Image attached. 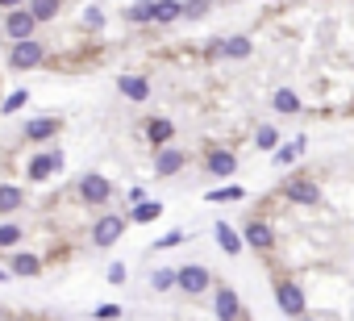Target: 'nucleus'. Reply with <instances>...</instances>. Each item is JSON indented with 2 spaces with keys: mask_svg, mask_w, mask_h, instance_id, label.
I'll list each match as a JSON object with an SVG mask.
<instances>
[{
  "mask_svg": "<svg viewBox=\"0 0 354 321\" xmlns=\"http://www.w3.org/2000/svg\"><path fill=\"white\" fill-rule=\"evenodd\" d=\"M271 109H275V113H288V117H292V113H300V109H305V104H300V96H296L292 88H279V92L271 96Z\"/></svg>",
  "mask_w": 354,
  "mask_h": 321,
  "instance_id": "nucleus-17",
  "label": "nucleus"
},
{
  "mask_svg": "<svg viewBox=\"0 0 354 321\" xmlns=\"http://www.w3.org/2000/svg\"><path fill=\"white\" fill-rule=\"evenodd\" d=\"M117 88H121V96H129V100H138V104H142V100H150V84H146L142 75H121V80H117Z\"/></svg>",
  "mask_w": 354,
  "mask_h": 321,
  "instance_id": "nucleus-16",
  "label": "nucleus"
},
{
  "mask_svg": "<svg viewBox=\"0 0 354 321\" xmlns=\"http://www.w3.org/2000/svg\"><path fill=\"white\" fill-rule=\"evenodd\" d=\"M213 313H217V321H242V300H238V292H233L229 284L217 288V305H213Z\"/></svg>",
  "mask_w": 354,
  "mask_h": 321,
  "instance_id": "nucleus-9",
  "label": "nucleus"
},
{
  "mask_svg": "<svg viewBox=\"0 0 354 321\" xmlns=\"http://www.w3.org/2000/svg\"><path fill=\"white\" fill-rule=\"evenodd\" d=\"M34 29H38V21L29 17V9H25V5L5 13V34H9L13 42H21V38H34Z\"/></svg>",
  "mask_w": 354,
  "mask_h": 321,
  "instance_id": "nucleus-7",
  "label": "nucleus"
},
{
  "mask_svg": "<svg viewBox=\"0 0 354 321\" xmlns=\"http://www.w3.org/2000/svg\"><path fill=\"white\" fill-rule=\"evenodd\" d=\"M305 146H309V142H305V138H296V142H292V146H275V163H292V158H296V154H300V150H305Z\"/></svg>",
  "mask_w": 354,
  "mask_h": 321,
  "instance_id": "nucleus-26",
  "label": "nucleus"
},
{
  "mask_svg": "<svg viewBox=\"0 0 354 321\" xmlns=\"http://www.w3.org/2000/svg\"><path fill=\"white\" fill-rule=\"evenodd\" d=\"M205 167H209L217 180H225V176H233V171H238V158H233V150H213Z\"/></svg>",
  "mask_w": 354,
  "mask_h": 321,
  "instance_id": "nucleus-14",
  "label": "nucleus"
},
{
  "mask_svg": "<svg viewBox=\"0 0 354 321\" xmlns=\"http://www.w3.org/2000/svg\"><path fill=\"white\" fill-rule=\"evenodd\" d=\"M179 242H184V230H171V234H163L155 246H159V250H171V246H179Z\"/></svg>",
  "mask_w": 354,
  "mask_h": 321,
  "instance_id": "nucleus-34",
  "label": "nucleus"
},
{
  "mask_svg": "<svg viewBox=\"0 0 354 321\" xmlns=\"http://www.w3.org/2000/svg\"><path fill=\"white\" fill-rule=\"evenodd\" d=\"M25 234H21V226H0V250H9V246H17Z\"/></svg>",
  "mask_w": 354,
  "mask_h": 321,
  "instance_id": "nucleus-27",
  "label": "nucleus"
},
{
  "mask_svg": "<svg viewBox=\"0 0 354 321\" xmlns=\"http://www.w3.org/2000/svg\"><path fill=\"white\" fill-rule=\"evenodd\" d=\"M150 21H159V25L179 21V0H150Z\"/></svg>",
  "mask_w": 354,
  "mask_h": 321,
  "instance_id": "nucleus-15",
  "label": "nucleus"
},
{
  "mask_svg": "<svg viewBox=\"0 0 354 321\" xmlns=\"http://www.w3.org/2000/svg\"><path fill=\"white\" fill-rule=\"evenodd\" d=\"M21 104H29V92H25V88H21V92H13V96H9L5 104H0V113L9 117V113H17V109H21Z\"/></svg>",
  "mask_w": 354,
  "mask_h": 321,
  "instance_id": "nucleus-29",
  "label": "nucleus"
},
{
  "mask_svg": "<svg viewBox=\"0 0 354 321\" xmlns=\"http://www.w3.org/2000/svg\"><path fill=\"white\" fill-rule=\"evenodd\" d=\"M63 171V154L59 150H46V154H38L34 163H29V180H50V176H59Z\"/></svg>",
  "mask_w": 354,
  "mask_h": 321,
  "instance_id": "nucleus-10",
  "label": "nucleus"
},
{
  "mask_svg": "<svg viewBox=\"0 0 354 321\" xmlns=\"http://www.w3.org/2000/svg\"><path fill=\"white\" fill-rule=\"evenodd\" d=\"M213 234H217V242H221V250H225V254H242V238H238V230H229L225 222H217V230H213Z\"/></svg>",
  "mask_w": 354,
  "mask_h": 321,
  "instance_id": "nucleus-22",
  "label": "nucleus"
},
{
  "mask_svg": "<svg viewBox=\"0 0 354 321\" xmlns=\"http://www.w3.org/2000/svg\"><path fill=\"white\" fill-rule=\"evenodd\" d=\"M171 138H175V126H171L167 117H150V121H146V142H150V146H167Z\"/></svg>",
  "mask_w": 354,
  "mask_h": 321,
  "instance_id": "nucleus-13",
  "label": "nucleus"
},
{
  "mask_svg": "<svg viewBox=\"0 0 354 321\" xmlns=\"http://www.w3.org/2000/svg\"><path fill=\"white\" fill-rule=\"evenodd\" d=\"M250 50H255V42L242 38V34H233V38H225V42H221V55H229V59H246Z\"/></svg>",
  "mask_w": 354,
  "mask_h": 321,
  "instance_id": "nucleus-19",
  "label": "nucleus"
},
{
  "mask_svg": "<svg viewBox=\"0 0 354 321\" xmlns=\"http://www.w3.org/2000/svg\"><path fill=\"white\" fill-rule=\"evenodd\" d=\"M209 9H213V0H179V17H188V21L209 17Z\"/></svg>",
  "mask_w": 354,
  "mask_h": 321,
  "instance_id": "nucleus-23",
  "label": "nucleus"
},
{
  "mask_svg": "<svg viewBox=\"0 0 354 321\" xmlns=\"http://www.w3.org/2000/svg\"><path fill=\"white\" fill-rule=\"evenodd\" d=\"M5 280H9V272H5V267H0V284H5Z\"/></svg>",
  "mask_w": 354,
  "mask_h": 321,
  "instance_id": "nucleus-37",
  "label": "nucleus"
},
{
  "mask_svg": "<svg viewBox=\"0 0 354 321\" xmlns=\"http://www.w3.org/2000/svg\"><path fill=\"white\" fill-rule=\"evenodd\" d=\"M150 288H155V292L175 288V267H159V272H150Z\"/></svg>",
  "mask_w": 354,
  "mask_h": 321,
  "instance_id": "nucleus-25",
  "label": "nucleus"
},
{
  "mask_svg": "<svg viewBox=\"0 0 354 321\" xmlns=\"http://www.w3.org/2000/svg\"><path fill=\"white\" fill-rule=\"evenodd\" d=\"M21 5H25V0H0V9H5V13L9 9H21Z\"/></svg>",
  "mask_w": 354,
  "mask_h": 321,
  "instance_id": "nucleus-36",
  "label": "nucleus"
},
{
  "mask_svg": "<svg viewBox=\"0 0 354 321\" xmlns=\"http://www.w3.org/2000/svg\"><path fill=\"white\" fill-rule=\"evenodd\" d=\"M242 196H246L242 188H217V192H209V200H213V204H221V200H242Z\"/></svg>",
  "mask_w": 354,
  "mask_h": 321,
  "instance_id": "nucleus-31",
  "label": "nucleus"
},
{
  "mask_svg": "<svg viewBox=\"0 0 354 321\" xmlns=\"http://www.w3.org/2000/svg\"><path fill=\"white\" fill-rule=\"evenodd\" d=\"M92 317H96V321H117V317H121V305H100Z\"/></svg>",
  "mask_w": 354,
  "mask_h": 321,
  "instance_id": "nucleus-33",
  "label": "nucleus"
},
{
  "mask_svg": "<svg viewBox=\"0 0 354 321\" xmlns=\"http://www.w3.org/2000/svg\"><path fill=\"white\" fill-rule=\"evenodd\" d=\"M296 321H317V317H296Z\"/></svg>",
  "mask_w": 354,
  "mask_h": 321,
  "instance_id": "nucleus-38",
  "label": "nucleus"
},
{
  "mask_svg": "<svg viewBox=\"0 0 354 321\" xmlns=\"http://www.w3.org/2000/svg\"><path fill=\"white\" fill-rule=\"evenodd\" d=\"M84 25H88V29H105V13H100L96 5H88V9H84Z\"/></svg>",
  "mask_w": 354,
  "mask_h": 321,
  "instance_id": "nucleus-30",
  "label": "nucleus"
},
{
  "mask_svg": "<svg viewBox=\"0 0 354 321\" xmlns=\"http://www.w3.org/2000/svg\"><path fill=\"white\" fill-rule=\"evenodd\" d=\"M175 288H184L188 296H200V292H209V288H213V272H209V267H200V263H192V267H175Z\"/></svg>",
  "mask_w": 354,
  "mask_h": 321,
  "instance_id": "nucleus-1",
  "label": "nucleus"
},
{
  "mask_svg": "<svg viewBox=\"0 0 354 321\" xmlns=\"http://www.w3.org/2000/svg\"><path fill=\"white\" fill-rule=\"evenodd\" d=\"M59 130H63V117H34L25 126V138L29 142H46V138H55Z\"/></svg>",
  "mask_w": 354,
  "mask_h": 321,
  "instance_id": "nucleus-12",
  "label": "nucleus"
},
{
  "mask_svg": "<svg viewBox=\"0 0 354 321\" xmlns=\"http://www.w3.org/2000/svg\"><path fill=\"white\" fill-rule=\"evenodd\" d=\"M184 163H188V154H184V150H175V146H159V158H155V176H175Z\"/></svg>",
  "mask_w": 354,
  "mask_h": 321,
  "instance_id": "nucleus-11",
  "label": "nucleus"
},
{
  "mask_svg": "<svg viewBox=\"0 0 354 321\" xmlns=\"http://www.w3.org/2000/svg\"><path fill=\"white\" fill-rule=\"evenodd\" d=\"M9 272H13V276H38V272H42V259H38V254H17Z\"/></svg>",
  "mask_w": 354,
  "mask_h": 321,
  "instance_id": "nucleus-24",
  "label": "nucleus"
},
{
  "mask_svg": "<svg viewBox=\"0 0 354 321\" xmlns=\"http://www.w3.org/2000/svg\"><path fill=\"white\" fill-rule=\"evenodd\" d=\"M46 59V46L38 42V38H21V42H13V50H9V63L17 67V71H29V67H38Z\"/></svg>",
  "mask_w": 354,
  "mask_h": 321,
  "instance_id": "nucleus-3",
  "label": "nucleus"
},
{
  "mask_svg": "<svg viewBox=\"0 0 354 321\" xmlns=\"http://www.w3.org/2000/svg\"><path fill=\"white\" fill-rule=\"evenodd\" d=\"M125 276H129L125 263H113V267H109V284H125Z\"/></svg>",
  "mask_w": 354,
  "mask_h": 321,
  "instance_id": "nucleus-35",
  "label": "nucleus"
},
{
  "mask_svg": "<svg viewBox=\"0 0 354 321\" xmlns=\"http://www.w3.org/2000/svg\"><path fill=\"white\" fill-rule=\"evenodd\" d=\"M155 217H163V204H159V200H138V209L129 213L125 222H138V226H146V222H155Z\"/></svg>",
  "mask_w": 354,
  "mask_h": 321,
  "instance_id": "nucleus-18",
  "label": "nucleus"
},
{
  "mask_svg": "<svg viewBox=\"0 0 354 321\" xmlns=\"http://www.w3.org/2000/svg\"><path fill=\"white\" fill-rule=\"evenodd\" d=\"M259 146H263V150H275V146H279V134H275L271 126H263V130H259Z\"/></svg>",
  "mask_w": 354,
  "mask_h": 321,
  "instance_id": "nucleus-32",
  "label": "nucleus"
},
{
  "mask_svg": "<svg viewBox=\"0 0 354 321\" xmlns=\"http://www.w3.org/2000/svg\"><path fill=\"white\" fill-rule=\"evenodd\" d=\"M283 196L292 200V204H321V188L313 184V180H305V176H292L288 184H283Z\"/></svg>",
  "mask_w": 354,
  "mask_h": 321,
  "instance_id": "nucleus-6",
  "label": "nucleus"
},
{
  "mask_svg": "<svg viewBox=\"0 0 354 321\" xmlns=\"http://www.w3.org/2000/svg\"><path fill=\"white\" fill-rule=\"evenodd\" d=\"M25 204V192L13 188V184H0V213H17Z\"/></svg>",
  "mask_w": 354,
  "mask_h": 321,
  "instance_id": "nucleus-20",
  "label": "nucleus"
},
{
  "mask_svg": "<svg viewBox=\"0 0 354 321\" xmlns=\"http://www.w3.org/2000/svg\"><path fill=\"white\" fill-rule=\"evenodd\" d=\"M125 17H129L134 25H142V21H150V0H138V5H129V9H125Z\"/></svg>",
  "mask_w": 354,
  "mask_h": 321,
  "instance_id": "nucleus-28",
  "label": "nucleus"
},
{
  "mask_svg": "<svg viewBox=\"0 0 354 321\" xmlns=\"http://www.w3.org/2000/svg\"><path fill=\"white\" fill-rule=\"evenodd\" d=\"M238 238H242V246H255V250H271V246H275L271 226H267V222H255V217L246 222V230H242Z\"/></svg>",
  "mask_w": 354,
  "mask_h": 321,
  "instance_id": "nucleus-8",
  "label": "nucleus"
},
{
  "mask_svg": "<svg viewBox=\"0 0 354 321\" xmlns=\"http://www.w3.org/2000/svg\"><path fill=\"white\" fill-rule=\"evenodd\" d=\"M125 230H129V222L121 217V213H105V217H100V222L92 226V242H96L100 250H109V246H113Z\"/></svg>",
  "mask_w": 354,
  "mask_h": 321,
  "instance_id": "nucleus-2",
  "label": "nucleus"
},
{
  "mask_svg": "<svg viewBox=\"0 0 354 321\" xmlns=\"http://www.w3.org/2000/svg\"><path fill=\"white\" fill-rule=\"evenodd\" d=\"M275 300H279L283 317H305V292H300L296 280H279L275 284Z\"/></svg>",
  "mask_w": 354,
  "mask_h": 321,
  "instance_id": "nucleus-5",
  "label": "nucleus"
},
{
  "mask_svg": "<svg viewBox=\"0 0 354 321\" xmlns=\"http://www.w3.org/2000/svg\"><path fill=\"white\" fill-rule=\"evenodd\" d=\"M109 196H113V184L100 176V171H88L79 180V200L84 204H109Z\"/></svg>",
  "mask_w": 354,
  "mask_h": 321,
  "instance_id": "nucleus-4",
  "label": "nucleus"
},
{
  "mask_svg": "<svg viewBox=\"0 0 354 321\" xmlns=\"http://www.w3.org/2000/svg\"><path fill=\"white\" fill-rule=\"evenodd\" d=\"M25 9H29L34 21H55L59 17V0H29Z\"/></svg>",
  "mask_w": 354,
  "mask_h": 321,
  "instance_id": "nucleus-21",
  "label": "nucleus"
}]
</instances>
